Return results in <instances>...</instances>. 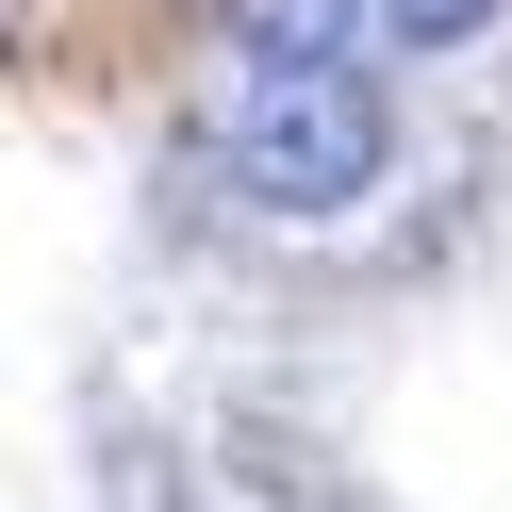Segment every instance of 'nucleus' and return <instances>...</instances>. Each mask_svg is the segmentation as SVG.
<instances>
[{"instance_id": "nucleus-1", "label": "nucleus", "mask_w": 512, "mask_h": 512, "mask_svg": "<svg viewBox=\"0 0 512 512\" xmlns=\"http://www.w3.org/2000/svg\"><path fill=\"white\" fill-rule=\"evenodd\" d=\"M215 166H232L248 215H347L380 166H397V100H380L347 50H314V67H248L232 116H215Z\"/></svg>"}, {"instance_id": "nucleus-2", "label": "nucleus", "mask_w": 512, "mask_h": 512, "mask_svg": "<svg viewBox=\"0 0 512 512\" xmlns=\"http://www.w3.org/2000/svg\"><path fill=\"white\" fill-rule=\"evenodd\" d=\"M232 50L248 67H314V50H347V0H232Z\"/></svg>"}, {"instance_id": "nucleus-3", "label": "nucleus", "mask_w": 512, "mask_h": 512, "mask_svg": "<svg viewBox=\"0 0 512 512\" xmlns=\"http://www.w3.org/2000/svg\"><path fill=\"white\" fill-rule=\"evenodd\" d=\"M380 34L397 50H463V34H496V0H380Z\"/></svg>"}]
</instances>
